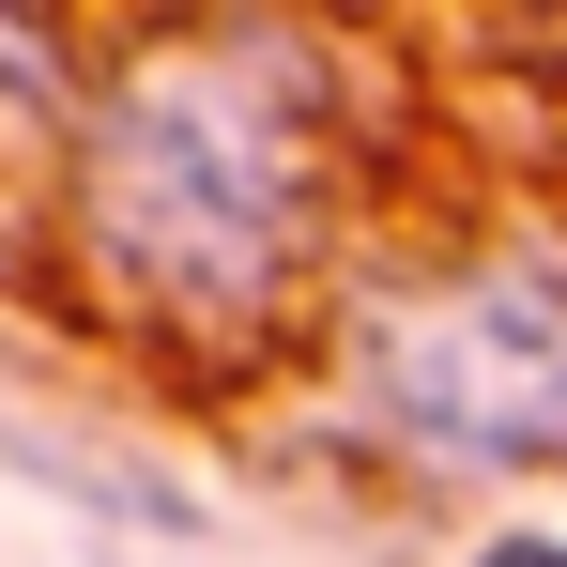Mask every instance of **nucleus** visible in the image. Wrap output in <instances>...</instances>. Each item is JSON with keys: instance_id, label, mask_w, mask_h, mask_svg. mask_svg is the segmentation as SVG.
<instances>
[{"instance_id": "f257e3e1", "label": "nucleus", "mask_w": 567, "mask_h": 567, "mask_svg": "<svg viewBox=\"0 0 567 567\" xmlns=\"http://www.w3.org/2000/svg\"><path fill=\"white\" fill-rule=\"evenodd\" d=\"M353 246V47L307 16H169L93 47L62 123V261L123 338L246 369Z\"/></svg>"}, {"instance_id": "f03ea898", "label": "nucleus", "mask_w": 567, "mask_h": 567, "mask_svg": "<svg viewBox=\"0 0 567 567\" xmlns=\"http://www.w3.org/2000/svg\"><path fill=\"white\" fill-rule=\"evenodd\" d=\"M322 414L414 491L567 475V230H475L338 307Z\"/></svg>"}, {"instance_id": "7ed1b4c3", "label": "nucleus", "mask_w": 567, "mask_h": 567, "mask_svg": "<svg viewBox=\"0 0 567 567\" xmlns=\"http://www.w3.org/2000/svg\"><path fill=\"white\" fill-rule=\"evenodd\" d=\"M461 567H567V522H491Z\"/></svg>"}]
</instances>
